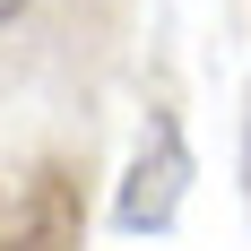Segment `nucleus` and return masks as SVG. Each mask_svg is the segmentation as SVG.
Returning a JSON list of instances; mask_svg holds the SVG:
<instances>
[{"instance_id": "obj_1", "label": "nucleus", "mask_w": 251, "mask_h": 251, "mask_svg": "<svg viewBox=\"0 0 251 251\" xmlns=\"http://www.w3.org/2000/svg\"><path fill=\"white\" fill-rule=\"evenodd\" d=\"M87 217H78V182L61 165L0 182V251H78Z\"/></svg>"}, {"instance_id": "obj_2", "label": "nucleus", "mask_w": 251, "mask_h": 251, "mask_svg": "<svg viewBox=\"0 0 251 251\" xmlns=\"http://www.w3.org/2000/svg\"><path fill=\"white\" fill-rule=\"evenodd\" d=\"M182 182H191V148H182L174 113H156L148 139H139V156H130L122 200H113L122 234H165V226H174V208H182Z\"/></svg>"}, {"instance_id": "obj_3", "label": "nucleus", "mask_w": 251, "mask_h": 251, "mask_svg": "<svg viewBox=\"0 0 251 251\" xmlns=\"http://www.w3.org/2000/svg\"><path fill=\"white\" fill-rule=\"evenodd\" d=\"M18 9H26V0H0V26H9V18H18Z\"/></svg>"}]
</instances>
